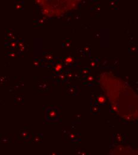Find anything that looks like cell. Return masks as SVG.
I'll return each instance as SVG.
<instances>
[{"label":"cell","mask_w":138,"mask_h":155,"mask_svg":"<svg viewBox=\"0 0 138 155\" xmlns=\"http://www.w3.org/2000/svg\"><path fill=\"white\" fill-rule=\"evenodd\" d=\"M61 69V66L59 65V64H58V65L56 66V69L57 71H59Z\"/></svg>","instance_id":"cell-1"},{"label":"cell","mask_w":138,"mask_h":155,"mask_svg":"<svg viewBox=\"0 0 138 155\" xmlns=\"http://www.w3.org/2000/svg\"><path fill=\"white\" fill-rule=\"evenodd\" d=\"M66 61L67 62H68V63L72 62V58H68L66 59Z\"/></svg>","instance_id":"cell-2"}]
</instances>
